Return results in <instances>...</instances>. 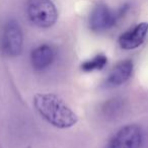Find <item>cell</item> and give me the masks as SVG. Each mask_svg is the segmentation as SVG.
<instances>
[{
  "label": "cell",
  "mask_w": 148,
  "mask_h": 148,
  "mask_svg": "<svg viewBox=\"0 0 148 148\" xmlns=\"http://www.w3.org/2000/svg\"><path fill=\"white\" fill-rule=\"evenodd\" d=\"M27 14L36 27L48 29L53 27L58 19V11L51 0H29Z\"/></svg>",
  "instance_id": "obj_2"
},
{
  "label": "cell",
  "mask_w": 148,
  "mask_h": 148,
  "mask_svg": "<svg viewBox=\"0 0 148 148\" xmlns=\"http://www.w3.org/2000/svg\"><path fill=\"white\" fill-rule=\"evenodd\" d=\"M127 10V6L112 9L106 3L99 2L95 5L89 15V27L91 31L101 33L115 27Z\"/></svg>",
  "instance_id": "obj_3"
},
{
  "label": "cell",
  "mask_w": 148,
  "mask_h": 148,
  "mask_svg": "<svg viewBox=\"0 0 148 148\" xmlns=\"http://www.w3.org/2000/svg\"><path fill=\"white\" fill-rule=\"evenodd\" d=\"M148 34V23H141L122 34L119 45L123 50H133L140 47L145 42Z\"/></svg>",
  "instance_id": "obj_6"
},
{
  "label": "cell",
  "mask_w": 148,
  "mask_h": 148,
  "mask_svg": "<svg viewBox=\"0 0 148 148\" xmlns=\"http://www.w3.org/2000/svg\"><path fill=\"white\" fill-rule=\"evenodd\" d=\"M133 72V62L131 60H125L113 68L109 76L105 81V86L107 88H114L125 83L131 77Z\"/></svg>",
  "instance_id": "obj_7"
},
{
  "label": "cell",
  "mask_w": 148,
  "mask_h": 148,
  "mask_svg": "<svg viewBox=\"0 0 148 148\" xmlns=\"http://www.w3.org/2000/svg\"><path fill=\"white\" fill-rule=\"evenodd\" d=\"M55 50L50 45H41L33 50L31 54V62L34 69L44 71L48 69L55 60Z\"/></svg>",
  "instance_id": "obj_8"
},
{
  "label": "cell",
  "mask_w": 148,
  "mask_h": 148,
  "mask_svg": "<svg viewBox=\"0 0 148 148\" xmlns=\"http://www.w3.org/2000/svg\"><path fill=\"white\" fill-rule=\"evenodd\" d=\"M23 35L21 25L15 21L5 23L0 37V51L6 57H16L23 51Z\"/></svg>",
  "instance_id": "obj_4"
},
{
  "label": "cell",
  "mask_w": 148,
  "mask_h": 148,
  "mask_svg": "<svg viewBox=\"0 0 148 148\" xmlns=\"http://www.w3.org/2000/svg\"><path fill=\"white\" fill-rule=\"evenodd\" d=\"M124 109V101L121 99H109L101 108V113L105 118L108 120H114L119 117L122 114Z\"/></svg>",
  "instance_id": "obj_9"
},
{
  "label": "cell",
  "mask_w": 148,
  "mask_h": 148,
  "mask_svg": "<svg viewBox=\"0 0 148 148\" xmlns=\"http://www.w3.org/2000/svg\"><path fill=\"white\" fill-rule=\"evenodd\" d=\"M108 63V58L103 54H99L95 56L93 58L84 61L81 64V70L84 72H91L97 71L105 68V66Z\"/></svg>",
  "instance_id": "obj_10"
},
{
  "label": "cell",
  "mask_w": 148,
  "mask_h": 148,
  "mask_svg": "<svg viewBox=\"0 0 148 148\" xmlns=\"http://www.w3.org/2000/svg\"><path fill=\"white\" fill-rule=\"evenodd\" d=\"M143 143V131L138 125L122 127L110 139L107 148H140Z\"/></svg>",
  "instance_id": "obj_5"
},
{
  "label": "cell",
  "mask_w": 148,
  "mask_h": 148,
  "mask_svg": "<svg viewBox=\"0 0 148 148\" xmlns=\"http://www.w3.org/2000/svg\"><path fill=\"white\" fill-rule=\"evenodd\" d=\"M34 106L48 123L59 129L71 128L78 122L76 114L55 93H37Z\"/></svg>",
  "instance_id": "obj_1"
}]
</instances>
